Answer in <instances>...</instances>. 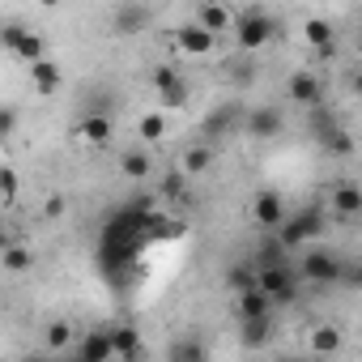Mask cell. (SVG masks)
<instances>
[{
	"label": "cell",
	"instance_id": "cell-39",
	"mask_svg": "<svg viewBox=\"0 0 362 362\" xmlns=\"http://www.w3.org/2000/svg\"><path fill=\"white\" fill-rule=\"evenodd\" d=\"M273 362H303V358H294V354H281V358H273Z\"/></svg>",
	"mask_w": 362,
	"mask_h": 362
},
{
	"label": "cell",
	"instance_id": "cell-9",
	"mask_svg": "<svg viewBox=\"0 0 362 362\" xmlns=\"http://www.w3.org/2000/svg\"><path fill=\"white\" fill-rule=\"evenodd\" d=\"M281 128H286V115H281V107H273V103L252 107L247 119H243V136H252V141H269V136H277Z\"/></svg>",
	"mask_w": 362,
	"mask_h": 362
},
{
	"label": "cell",
	"instance_id": "cell-23",
	"mask_svg": "<svg viewBox=\"0 0 362 362\" xmlns=\"http://www.w3.org/2000/svg\"><path fill=\"white\" fill-rule=\"evenodd\" d=\"M111 341H115V358H119V362H136V358H141V332H136L132 324L111 328Z\"/></svg>",
	"mask_w": 362,
	"mask_h": 362
},
{
	"label": "cell",
	"instance_id": "cell-22",
	"mask_svg": "<svg viewBox=\"0 0 362 362\" xmlns=\"http://www.w3.org/2000/svg\"><path fill=\"white\" fill-rule=\"evenodd\" d=\"M166 362H209V345L201 337H179V341H170Z\"/></svg>",
	"mask_w": 362,
	"mask_h": 362
},
{
	"label": "cell",
	"instance_id": "cell-7",
	"mask_svg": "<svg viewBox=\"0 0 362 362\" xmlns=\"http://www.w3.org/2000/svg\"><path fill=\"white\" fill-rule=\"evenodd\" d=\"M298 277H307L311 286H332V281H345V264H341L332 252L315 247V252H307V256H303Z\"/></svg>",
	"mask_w": 362,
	"mask_h": 362
},
{
	"label": "cell",
	"instance_id": "cell-10",
	"mask_svg": "<svg viewBox=\"0 0 362 362\" xmlns=\"http://www.w3.org/2000/svg\"><path fill=\"white\" fill-rule=\"evenodd\" d=\"M252 222L260 226V230H269V235H277L290 218H286V201H281V192H256V201H252Z\"/></svg>",
	"mask_w": 362,
	"mask_h": 362
},
{
	"label": "cell",
	"instance_id": "cell-33",
	"mask_svg": "<svg viewBox=\"0 0 362 362\" xmlns=\"http://www.w3.org/2000/svg\"><path fill=\"white\" fill-rule=\"evenodd\" d=\"M0 205H18V170L13 166H5V170H0Z\"/></svg>",
	"mask_w": 362,
	"mask_h": 362
},
{
	"label": "cell",
	"instance_id": "cell-16",
	"mask_svg": "<svg viewBox=\"0 0 362 362\" xmlns=\"http://www.w3.org/2000/svg\"><path fill=\"white\" fill-rule=\"evenodd\" d=\"M341 345H345V332H341L337 324H315V328L307 332V349H311L315 358H332V354H341Z\"/></svg>",
	"mask_w": 362,
	"mask_h": 362
},
{
	"label": "cell",
	"instance_id": "cell-28",
	"mask_svg": "<svg viewBox=\"0 0 362 362\" xmlns=\"http://www.w3.org/2000/svg\"><path fill=\"white\" fill-rule=\"evenodd\" d=\"M166 128H170V124H166L162 111H145V115L136 119V136H141L145 145H158V141L166 136Z\"/></svg>",
	"mask_w": 362,
	"mask_h": 362
},
{
	"label": "cell",
	"instance_id": "cell-20",
	"mask_svg": "<svg viewBox=\"0 0 362 362\" xmlns=\"http://www.w3.org/2000/svg\"><path fill=\"white\" fill-rule=\"evenodd\" d=\"M328 205H332L337 218H358L362 214V188L358 184H337L332 197H328Z\"/></svg>",
	"mask_w": 362,
	"mask_h": 362
},
{
	"label": "cell",
	"instance_id": "cell-21",
	"mask_svg": "<svg viewBox=\"0 0 362 362\" xmlns=\"http://www.w3.org/2000/svg\"><path fill=\"white\" fill-rule=\"evenodd\" d=\"M320 145H324L332 158H349V153H354V136H349L341 124H328V119H320Z\"/></svg>",
	"mask_w": 362,
	"mask_h": 362
},
{
	"label": "cell",
	"instance_id": "cell-32",
	"mask_svg": "<svg viewBox=\"0 0 362 362\" xmlns=\"http://www.w3.org/2000/svg\"><path fill=\"white\" fill-rule=\"evenodd\" d=\"M184 184H188V175H184V170L162 175V201H184Z\"/></svg>",
	"mask_w": 362,
	"mask_h": 362
},
{
	"label": "cell",
	"instance_id": "cell-12",
	"mask_svg": "<svg viewBox=\"0 0 362 362\" xmlns=\"http://www.w3.org/2000/svg\"><path fill=\"white\" fill-rule=\"evenodd\" d=\"M192 22H197V26H205L214 39L235 30V13H230L226 5H218V0H205V5H197V18H192Z\"/></svg>",
	"mask_w": 362,
	"mask_h": 362
},
{
	"label": "cell",
	"instance_id": "cell-40",
	"mask_svg": "<svg viewBox=\"0 0 362 362\" xmlns=\"http://www.w3.org/2000/svg\"><path fill=\"white\" fill-rule=\"evenodd\" d=\"M69 362H86V358H81V354H73V358H69Z\"/></svg>",
	"mask_w": 362,
	"mask_h": 362
},
{
	"label": "cell",
	"instance_id": "cell-24",
	"mask_svg": "<svg viewBox=\"0 0 362 362\" xmlns=\"http://www.w3.org/2000/svg\"><path fill=\"white\" fill-rule=\"evenodd\" d=\"M60 64L56 60H39L35 69H30V86H35V94H56L60 90Z\"/></svg>",
	"mask_w": 362,
	"mask_h": 362
},
{
	"label": "cell",
	"instance_id": "cell-11",
	"mask_svg": "<svg viewBox=\"0 0 362 362\" xmlns=\"http://www.w3.org/2000/svg\"><path fill=\"white\" fill-rule=\"evenodd\" d=\"M214 43H218V39H214L205 26H197V22H188V26L175 30V52L188 56V60H205V56L214 52Z\"/></svg>",
	"mask_w": 362,
	"mask_h": 362
},
{
	"label": "cell",
	"instance_id": "cell-25",
	"mask_svg": "<svg viewBox=\"0 0 362 362\" xmlns=\"http://www.w3.org/2000/svg\"><path fill=\"white\" fill-rule=\"evenodd\" d=\"M175 235H184V222H179V218L153 214V218L145 222V243H166V239H175Z\"/></svg>",
	"mask_w": 362,
	"mask_h": 362
},
{
	"label": "cell",
	"instance_id": "cell-8",
	"mask_svg": "<svg viewBox=\"0 0 362 362\" xmlns=\"http://www.w3.org/2000/svg\"><path fill=\"white\" fill-rule=\"evenodd\" d=\"M286 98L298 103V107H307V111H320L324 107V86H320V77L311 69H294L290 81H286Z\"/></svg>",
	"mask_w": 362,
	"mask_h": 362
},
{
	"label": "cell",
	"instance_id": "cell-17",
	"mask_svg": "<svg viewBox=\"0 0 362 362\" xmlns=\"http://www.w3.org/2000/svg\"><path fill=\"white\" fill-rule=\"evenodd\" d=\"M149 22H153V13H149L145 5H119V9L111 13L115 35H136V30H145Z\"/></svg>",
	"mask_w": 362,
	"mask_h": 362
},
{
	"label": "cell",
	"instance_id": "cell-6",
	"mask_svg": "<svg viewBox=\"0 0 362 362\" xmlns=\"http://www.w3.org/2000/svg\"><path fill=\"white\" fill-rule=\"evenodd\" d=\"M247 119V107L243 103H218L205 119H201V136L205 141H222V136H235Z\"/></svg>",
	"mask_w": 362,
	"mask_h": 362
},
{
	"label": "cell",
	"instance_id": "cell-5",
	"mask_svg": "<svg viewBox=\"0 0 362 362\" xmlns=\"http://www.w3.org/2000/svg\"><path fill=\"white\" fill-rule=\"evenodd\" d=\"M324 235V205H307L303 214H294L281 230H277V243L290 252V247H298V243H307V239H320Z\"/></svg>",
	"mask_w": 362,
	"mask_h": 362
},
{
	"label": "cell",
	"instance_id": "cell-27",
	"mask_svg": "<svg viewBox=\"0 0 362 362\" xmlns=\"http://www.w3.org/2000/svg\"><path fill=\"white\" fill-rule=\"evenodd\" d=\"M149 170H153V158L145 149H124L119 153V175L124 179H145Z\"/></svg>",
	"mask_w": 362,
	"mask_h": 362
},
{
	"label": "cell",
	"instance_id": "cell-18",
	"mask_svg": "<svg viewBox=\"0 0 362 362\" xmlns=\"http://www.w3.org/2000/svg\"><path fill=\"white\" fill-rule=\"evenodd\" d=\"M303 39H307V47H315V52H324V56L337 47V30H332L328 18H307V22H303Z\"/></svg>",
	"mask_w": 362,
	"mask_h": 362
},
{
	"label": "cell",
	"instance_id": "cell-15",
	"mask_svg": "<svg viewBox=\"0 0 362 362\" xmlns=\"http://www.w3.org/2000/svg\"><path fill=\"white\" fill-rule=\"evenodd\" d=\"M77 354L86 362H111L115 358V341H111V328H90L81 341H77Z\"/></svg>",
	"mask_w": 362,
	"mask_h": 362
},
{
	"label": "cell",
	"instance_id": "cell-13",
	"mask_svg": "<svg viewBox=\"0 0 362 362\" xmlns=\"http://www.w3.org/2000/svg\"><path fill=\"white\" fill-rule=\"evenodd\" d=\"M73 136L81 141V145H107L111 136H115V124L103 115V111H94V115H86V119H77V128H73Z\"/></svg>",
	"mask_w": 362,
	"mask_h": 362
},
{
	"label": "cell",
	"instance_id": "cell-1",
	"mask_svg": "<svg viewBox=\"0 0 362 362\" xmlns=\"http://www.w3.org/2000/svg\"><path fill=\"white\" fill-rule=\"evenodd\" d=\"M230 39H235L239 52H260V47H269V43L277 39V18L264 13V9H256V5H247V9L235 13Z\"/></svg>",
	"mask_w": 362,
	"mask_h": 362
},
{
	"label": "cell",
	"instance_id": "cell-2",
	"mask_svg": "<svg viewBox=\"0 0 362 362\" xmlns=\"http://www.w3.org/2000/svg\"><path fill=\"white\" fill-rule=\"evenodd\" d=\"M0 43H5V52H9V56H18V60H22L26 69H35L39 60H47L43 35L26 30L22 22H5V26H0Z\"/></svg>",
	"mask_w": 362,
	"mask_h": 362
},
{
	"label": "cell",
	"instance_id": "cell-3",
	"mask_svg": "<svg viewBox=\"0 0 362 362\" xmlns=\"http://www.w3.org/2000/svg\"><path fill=\"white\" fill-rule=\"evenodd\" d=\"M256 286L273 298V307H286L298 298V273L290 264H260L256 269Z\"/></svg>",
	"mask_w": 362,
	"mask_h": 362
},
{
	"label": "cell",
	"instance_id": "cell-31",
	"mask_svg": "<svg viewBox=\"0 0 362 362\" xmlns=\"http://www.w3.org/2000/svg\"><path fill=\"white\" fill-rule=\"evenodd\" d=\"M226 286H230V294H247V290H260V286H256V269H252V264H235V269L226 273Z\"/></svg>",
	"mask_w": 362,
	"mask_h": 362
},
{
	"label": "cell",
	"instance_id": "cell-30",
	"mask_svg": "<svg viewBox=\"0 0 362 362\" xmlns=\"http://www.w3.org/2000/svg\"><path fill=\"white\" fill-rule=\"evenodd\" d=\"M69 341H73V328H69V320H52V324L43 328V345H47L52 354L69 349Z\"/></svg>",
	"mask_w": 362,
	"mask_h": 362
},
{
	"label": "cell",
	"instance_id": "cell-35",
	"mask_svg": "<svg viewBox=\"0 0 362 362\" xmlns=\"http://www.w3.org/2000/svg\"><path fill=\"white\" fill-rule=\"evenodd\" d=\"M18 128V107H0V136H13Z\"/></svg>",
	"mask_w": 362,
	"mask_h": 362
},
{
	"label": "cell",
	"instance_id": "cell-29",
	"mask_svg": "<svg viewBox=\"0 0 362 362\" xmlns=\"http://www.w3.org/2000/svg\"><path fill=\"white\" fill-rule=\"evenodd\" d=\"M214 166V149L201 141V145H192L188 153H184V162H179V170H184V175H205Z\"/></svg>",
	"mask_w": 362,
	"mask_h": 362
},
{
	"label": "cell",
	"instance_id": "cell-26",
	"mask_svg": "<svg viewBox=\"0 0 362 362\" xmlns=\"http://www.w3.org/2000/svg\"><path fill=\"white\" fill-rule=\"evenodd\" d=\"M0 269H5V273H26V269H35V252L9 239L5 252H0Z\"/></svg>",
	"mask_w": 362,
	"mask_h": 362
},
{
	"label": "cell",
	"instance_id": "cell-4",
	"mask_svg": "<svg viewBox=\"0 0 362 362\" xmlns=\"http://www.w3.org/2000/svg\"><path fill=\"white\" fill-rule=\"evenodd\" d=\"M149 81H153V94H158V103H162L166 111H179V107L192 103V90H188L184 73H179L175 64H158V69L149 73Z\"/></svg>",
	"mask_w": 362,
	"mask_h": 362
},
{
	"label": "cell",
	"instance_id": "cell-38",
	"mask_svg": "<svg viewBox=\"0 0 362 362\" xmlns=\"http://www.w3.org/2000/svg\"><path fill=\"white\" fill-rule=\"evenodd\" d=\"M349 90L362 98V69H354V73H349Z\"/></svg>",
	"mask_w": 362,
	"mask_h": 362
},
{
	"label": "cell",
	"instance_id": "cell-19",
	"mask_svg": "<svg viewBox=\"0 0 362 362\" xmlns=\"http://www.w3.org/2000/svg\"><path fill=\"white\" fill-rule=\"evenodd\" d=\"M273 332H277L273 315H264V320H252V324H239V345L256 354V349H264V345L273 341Z\"/></svg>",
	"mask_w": 362,
	"mask_h": 362
},
{
	"label": "cell",
	"instance_id": "cell-37",
	"mask_svg": "<svg viewBox=\"0 0 362 362\" xmlns=\"http://www.w3.org/2000/svg\"><path fill=\"white\" fill-rule=\"evenodd\" d=\"M345 281H349V286H358V290H362V264H354V269H345Z\"/></svg>",
	"mask_w": 362,
	"mask_h": 362
},
{
	"label": "cell",
	"instance_id": "cell-34",
	"mask_svg": "<svg viewBox=\"0 0 362 362\" xmlns=\"http://www.w3.org/2000/svg\"><path fill=\"white\" fill-rule=\"evenodd\" d=\"M260 264H286V247H281L277 239H269V243L260 247Z\"/></svg>",
	"mask_w": 362,
	"mask_h": 362
},
{
	"label": "cell",
	"instance_id": "cell-36",
	"mask_svg": "<svg viewBox=\"0 0 362 362\" xmlns=\"http://www.w3.org/2000/svg\"><path fill=\"white\" fill-rule=\"evenodd\" d=\"M252 69H256V64H230V77H235V81H239V86H247V81H252V77H256V73H252Z\"/></svg>",
	"mask_w": 362,
	"mask_h": 362
},
{
	"label": "cell",
	"instance_id": "cell-14",
	"mask_svg": "<svg viewBox=\"0 0 362 362\" xmlns=\"http://www.w3.org/2000/svg\"><path fill=\"white\" fill-rule=\"evenodd\" d=\"M264 315H273V298L264 290L235 294V324H252V320H264Z\"/></svg>",
	"mask_w": 362,
	"mask_h": 362
}]
</instances>
